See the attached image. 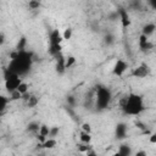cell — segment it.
<instances>
[{
  "label": "cell",
  "instance_id": "obj_23",
  "mask_svg": "<svg viewBox=\"0 0 156 156\" xmlns=\"http://www.w3.org/2000/svg\"><path fill=\"white\" fill-rule=\"evenodd\" d=\"M40 6H41L40 0H29V2H28V7L30 10H38Z\"/></svg>",
  "mask_w": 156,
  "mask_h": 156
},
{
  "label": "cell",
  "instance_id": "obj_16",
  "mask_svg": "<svg viewBox=\"0 0 156 156\" xmlns=\"http://www.w3.org/2000/svg\"><path fill=\"white\" fill-rule=\"evenodd\" d=\"M26 46H27V39H26V37H21L16 45V50L23 51V50H26Z\"/></svg>",
  "mask_w": 156,
  "mask_h": 156
},
{
  "label": "cell",
  "instance_id": "obj_21",
  "mask_svg": "<svg viewBox=\"0 0 156 156\" xmlns=\"http://www.w3.org/2000/svg\"><path fill=\"white\" fill-rule=\"evenodd\" d=\"M139 49H140V51H141V52H149V51H151V50L154 49V44L149 40V41H147V43H145L144 45L139 46Z\"/></svg>",
  "mask_w": 156,
  "mask_h": 156
},
{
  "label": "cell",
  "instance_id": "obj_36",
  "mask_svg": "<svg viewBox=\"0 0 156 156\" xmlns=\"http://www.w3.org/2000/svg\"><path fill=\"white\" fill-rule=\"evenodd\" d=\"M4 43H5V34L1 33L0 34V45H4Z\"/></svg>",
  "mask_w": 156,
  "mask_h": 156
},
{
  "label": "cell",
  "instance_id": "obj_30",
  "mask_svg": "<svg viewBox=\"0 0 156 156\" xmlns=\"http://www.w3.org/2000/svg\"><path fill=\"white\" fill-rule=\"evenodd\" d=\"M60 133V128L58 127H50V134L49 138H56Z\"/></svg>",
  "mask_w": 156,
  "mask_h": 156
},
{
  "label": "cell",
  "instance_id": "obj_22",
  "mask_svg": "<svg viewBox=\"0 0 156 156\" xmlns=\"http://www.w3.org/2000/svg\"><path fill=\"white\" fill-rule=\"evenodd\" d=\"M39 134H41V135H44V136H46V138H49V134H50V127H48L46 124H40V129H39V132H38Z\"/></svg>",
  "mask_w": 156,
  "mask_h": 156
},
{
  "label": "cell",
  "instance_id": "obj_10",
  "mask_svg": "<svg viewBox=\"0 0 156 156\" xmlns=\"http://www.w3.org/2000/svg\"><path fill=\"white\" fill-rule=\"evenodd\" d=\"M62 40H63V37L58 29H54L49 35V45H58L62 43Z\"/></svg>",
  "mask_w": 156,
  "mask_h": 156
},
{
  "label": "cell",
  "instance_id": "obj_8",
  "mask_svg": "<svg viewBox=\"0 0 156 156\" xmlns=\"http://www.w3.org/2000/svg\"><path fill=\"white\" fill-rule=\"evenodd\" d=\"M55 58H56V65H55L56 72H57L58 74H63L65 71L67 69V68H66V57H65V56L62 55V52H61V54H58Z\"/></svg>",
  "mask_w": 156,
  "mask_h": 156
},
{
  "label": "cell",
  "instance_id": "obj_11",
  "mask_svg": "<svg viewBox=\"0 0 156 156\" xmlns=\"http://www.w3.org/2000/svg\"><path fill=\"white\" fill-rule=\"evenodd\" d=\"M155 30H156V24L152 23V22H149V23H146V24L143 26L141 34H145L146 37H150V35H152L155 33Z\"/></svg>",
  "mask_w": 156,
  "mask_h": 156
},
{
  "label": "cell",
  "instance_id": "obj_35",
  "mask_svg": "<svg viewBox=\"0 0 156 156\" xmlns=\"http://www.w3.org/2000/svg\"><path fill=\"white\" fill-rule=\"evenodd\" d=\"M85 155H88V156H95V155H96V152H95V151H94V150L90 147V149H89V150L85 152Z\"/></svg>",
  "mask_w": 156,
  "mask_h": 156
},
{
  "label": "cell",
  "instance_id": "obj_13",
  "mask_svg": "<svg viewBox=\"0 0 156 156\" xmlns=\"http://www.w3.org/2000/svg\"><path fill=\"white\" fill-rule=\"evenodd\" d=\"M39 129H40V123L37 121H32L27 124V132L28 133H35L37 134L39 132Z\"/></svg>",
  "mask_w": 156,
  "mask_h": 156
},
{
  "label": "cell",
  "instance_id": "obj_19",
  "mask_svg": "<svg viewBox=\"0 0 156 156\" xmlns=\"http://www.w3.org/2000/svg\"><path fill=\"white\" fill-rule=\"evenodd\" d=\"M0 101H1L0 111H1V113H4V111H5V110H6V107H7V104H9L11 100H10V98H6V96L1 95V96H0Z\"/></svg>",
  "mask_w": 156,
  "mask_h": 156
},
{
  "label": "cell",
  "instance_id": "obj_12",
  "mask_svg": "<svg viewBox=\"0 0 156 156\" xmlns=\"http://www.w3.org/2000/svg\"><path fill=\"white\" fill-rule=\"evenodd\" d=\"M132 154H133V150H132V146L129 144H121L119 145L117 155H119V156H129Z\"/></svg>",
  "mask_w": 156,
  "mask_h": 156
},
{
  "label": "cell",
  "instance_id": "obj_18",
  "mask_svg": "<svg viewBox=\"0 0 156 156\" xmlns=\"http://www.w3.org/2000/svg\"><path fill=\"white\" fill-rule=\"evenodd\" d=\"M129 7L132 9V10H141V7H143V2H141V0H130L129 1Z\"/></svg>",
  "mask_w": 156,
  "mask_h": 156
},
{
  "label": "cell",
  "instance_id": "obj_3",
  "mask_svg": "<svg viewBox=\"0 0 156 156\" xmlns=\"http://www.w3.org/2000/svg\"><path fill=\"white\" fill-rule=\"evenodd\" d=\"M112 100L111 90L105 85H98L95 89V106L99 111H104L110 106Z\"/></svg>",
  "mask_w": 156,
  "mask_h": 156
},
{
  "label": "cell",
  "instance_id": "obj_14",
  "mask_svg": "<svg viewBox=\"0 0 156 156\" xmlns=\"http://www.w3.org/2000/svg\"><path fill=\"white\" fill-rule=\"evenodd\" d=\"M56 144H57V141L55 138H48L43 144H39V146L43 149H54L56 146Z\"/></svg>",
  "mask_w": 156,
  "mask_h": 156
},
{
  "label": "cell",
  "instance_id": "obj_31",
  "mask_svg": "<svg viewBox=\"0 0 156 156\" xmlns=\"http://www.w3.org/2000/svg\"><path fill=\"white\" fill-rule=\"evenodd\" d=\"M119 20V13H118V10L117 11H113V12H111L110 15H108V20L110 21H116V20Z\"/></svg>",
  "mask_w": 156,
  "mask_h": 156
},
{
  "label": "cell",
  "instance_id": "obj_20",
  "mask_svg": "<svg viewBox=\"0 0 156 156\" xmlns=\"http://www.w3.org/2000/svg\"><path fill=\"white\" fill-rule=\"evenodd\" d=\"M39 102V98L35 95H30V98L27 100V106L28 107H35Z\"/></svg>",
  "mask_w": 156,
  "mask_h": 156
},
{
  "label": "cell",
  "instance_id": "obj_17",
  "mask_svg": "<svg viewBox=\"0 0 156 156\" xmlns=\"http://www.w3.org/2000/svg\"><path fill=\"white\" fill-rule=\"evenodd\" d=\"M79 139H80V141H82V143L90 144V141H91V135H90V133H87V132L82 130V132H80V134H79Z\"/></svg>",
  "mask_w": 156,
  "mask_h": 156
},
{
  "label": "cell",
  "instance_id": "obj_9",
  "mask_svg": "<svg viewBox=\"0 0 156 156\" xmlns=\"http://www.w3.org/2000/svg\"><path fill=\"white\" fill-rule=\"evenodd\" d=\"M118 13H119V21L123 28H128L130 26V18H129V13L126 9L119 7L118 9Z\"/></svg>",
  "mask_w": 156,
  "mask_h": 156
},
{
  "label": "cell",
  "instance_id": "obj_4",
  "mask_svg": "<svg viewBox=\"0 0 156 156\" xmlns=\"http://www.w3.org/2000/svg\"><path fill=\"white\" fill-rule=\"evenodd\" d=\"M21 83H22L21 76H18V74H16V73H12L7 79H5V89H6V91L10 94V93L17 90V88H18V85H20Z\"/></svg>",
  "mask_w": 156,
  "mask_h": 156
},
{
  "label": "cell",
  "instance_id": "obj_2",
  "mask_svg": "<svg viewBox=\"0 0 156 156\" xmlns=\"http://www.w3.org/2000/svg\"><path fill=\"white\" fill-rule=\"evenodd\" d=\"M121 108L127 116H139L145 111V104L141 95L129 93L121 100Z\"/></svg>",
  "mask_w": 156,
  "mask_h": 156
},
{
  "label": "cell",
  "instance_id": "obj_7",
  "mask_svg": "<svg viewBox=\"0 0 156 156\" xmlns=\"http://www.w3.org/2000/svg\"><path fill=\"white\" fill-rule=\"evenodd\" d=\"M127 134H128V127L126 123L123 122H119L117 123L116 128H115V135L118 140H122L124 138H127Z\"/></svg>",
  "mask_w": 156,
  "mask_h": 156
},
{
  "label": "cell",
  "instance_id": "obj_33",
  "mask_svg": "<svg viewBox=\"0 0 156 156\" xmlns=\"http://www.w3.org/2000/svg\"><path fill=\"white\" fill-rule=\"evenodd\" d=\"M149 141H150L151 144H156V132H154V133H151V134H150Z\"/></svg>",
  "mask_w": 156,
  "mask_h": 156
},
{
  "label": "cell",
  "instance_id": "obj_25",
  "mask_svg": "<svg viewBox=\"0 0 156 156\" xmlns=\"http://www.w3.org/2000/svg\"><path fill=\"white\" fill-rule=\"evenodd\" d=\"M22 96H23V94H22V93H20L18 90H15V91L10 93V100H11V101L21 100V99H22Z\"/></svg>",
  "mask_w": 156,
  "mask_h": 156
},
{
  "label": "cell",
  "instance_id": "obj_26",
  "mask_svg": "<svg viewBox=\"0 0 156 156\" xmlns=\"http://www.w3.org/2000/svg\"><path fill=\"white\" fill-rule=\"evenodd\" d=\"M90 147H91L90 144H87V143H82V141H80V144L78 145V151L82 152V154H85Z\"/></svg>",
  "mask_w": 156,
  "mask_h": 156
},
{
  "label": "cell",
  "instance_id": "obj_27",
  "mask_svg": "<svg viewBox=\"0 0 156 156\" xmlns=\"http://www.w3.org/2000/svg\"><path fill=\"white\" fill-rule=\"evenodd\" d=\"M28 84L26 83V82H23L22 80V83L18 85V88H17V90L20 91V93H22V94H26V93H28Z\"/></svg>",
  "mask_w": 156,
  "mask_h": 156
},
{
  "label": "cell",
  "instance_id": "obj_5",
  "mask_svg": "<svg viewBox=\"0 0 156 156\" xmlns=\"http://www.w3.org/2000/svg\"><path fill=\"white\" fill-rule=\"evenodd\" d=\"M127 68H128V63H127L124 60L118 58V60L115 62V65H113L112 73H113L115 76H117V77H122V76L126 73Z\"/></svg>",
  "mask_w": 156,
  "mask_h": 156
},
{
  "label": "cell",
  "instance_id": "obj_28",
  "mask_svg": "<svg viewBox=\"0 0 156 156\" xmlns=\"http://www.w3.org/2000/svg\"><path fill=\"white\" fill-rule=\"evenodd\" d=\"M76 63V57L74 56H68L66 57V68H71Z\"/></svg>",
  "mask_w": 156,
  "mask_h": 156
},
{
  "label": "cell",
  "instance_id": "obj_37",
  "mask_svg": "<svg viewBox=\"0 0 156 156\" xmlns=\"http://www.w3.org/2000/svg\"><path fill=\"white\" fill-rule=\"evenodd\" d=\"M136 156H146V151H136Z\"/></svg>",
  "mask_w": 156,
  "mask_h": 156
},
{
  "label": "cell",
  "instance_id": "obj_15",
  "mask_svg": "<svg viewBox=\"0 0 156 156\" xmlns=\"http://www.w3.org/2000/svg\"><path fill=\"white\" fill-rule=\"evenodd\" d=\"M115 41H116V38H115V35H113L112 33H106V34L104 35V44H105V45L111 46V45L115 44Z\"/></svg>",
  "mask_w": 156,
  "mask_h": 156
},
{
  "label": "cell",
  "instance_id": "obj_6",
  "mask_svg": "<svg viewBox=\"0 0 156 156\" xmlns=\"http://www.w3.org/2000/svg\"><path fill=\"white\" fill-rule=\"evenodd\" d=\"M133 77L135 78H145L150 74V67L146 65V63H140L138 67H135L132 73H130Z\"/></svg>",
  "mask_w": 156,
  "mask_h": 156
},
{
  "label": "cell",
  "instance_id": "obj_24",
  "mask_svg": "<svg viewBox=\"0 0 156 156\" xmlns=\"http://www.w3.org/2000/svg\"><path fill=\"white\" fill-rule=\"evenodd\" d=\"M72 35H73V29H72L71 27H68V28H66V29L63 30V33H62V37H63V40H69V39L72 38Z\"/></svg>",
  "mask_w": 156,
  "mask_h": 156
},
{
  "label": "cell",
  "instance_id": "obj_34",
  "mask_svg": "<svg viewBox=\"0 0 156 156\" xmlns=\"http://www.w3.org/2000/svg\"><path fill=\"white\" fill-rule=\"evenodd\" d=\"M147 5H149L152 10L156 11V0H147Z\"/></svg>",
  "mask_w": 156,
  "mask_h": 156
},
{
  "label": "cell",
  "instance_id": "obj_1",
  "mask_svg": "<svg viewBox=\"0 0 156 156\" xmlns=\"http://www.w3.org/2000/svg\"><path fill=\"white\" fill-rule=\"evenodd\" d=\"M10 58H11L10 63L6 68L11 73H16L21 77L26 76L30 71L32 65L35 61L34 54L32 51H27V50H23V51L15 50L13 52H11Z\"/></svg>",
  "mask_w": 156,
  "mask_h": 156
},
{
  "label": "cell",
  "instance_id": "obj_32",
  "mask_svg": "<svg viewBox=\"0 0 156 156\" xmlns=\"http://www.w3.org/2000/svg\"><path fill=\"white\" fill-rule=\"evenodd\" d=\"M82 130H84V132H87V133H91V126L85 122V123L82 124Z\"/></svg>",
  "mask_w": 156,
  "mask_h": 156
},
{
  "label": "cell",
  "instance_id": "obj_29",
  "mask_svg": "<svg viewBox=\"0 0 156 156\" xmlns=\"http://www.w3.org/2000/svg\"><path fill=\"white\" fill-rule=\"evenodd\" d=\"M66 102H67L68 107H74L76 106V98L73 95H68L66 98Z\"/></svg>",
  "mask_w": 156,
  "mask_h": 156
}]
</instances>
